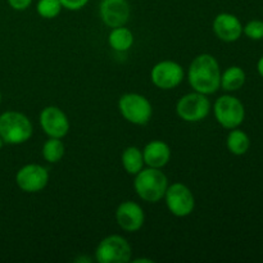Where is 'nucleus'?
<instances>
[{
    "label": "nucleus",
    "mask_w": 263,
    "mask_h": 263,
    "mask_svg": "<svg viewBox=\"0 0 263 263\" xmlns=\"http://www.w3.org/2000/svg\"><path fill=\"white\" fill-rule=\"evenodd\" d=\"M187 80L194 91L204 95L215 94L220 89L221 80V69L217 59L207 53L195 57L189 66Z\"/></svg>",
    "instance_id": "1"
},
{
    "label": "nucleus",
    "mask_w": 263,
    "mask_h": 263,
    "mask_svg": "<svg viewBox=\"0 0 263 263\" xmlns=\"http://www.w3.org/2000/svg\"><path fill=\"white\" fill-rule=\"evenodd\" d=\"M168 187V179L162 168H143L135 175L134 189L140 199L148 203H157L163 199Z\"/></svg>",
    "instance_id": "2"
},
{
    "label": "nucleus",
    "mask_w": 263,
    "mask_h": 263,
    "mask_svg": "<svg viewBox=\"0 0 263 263\" xmlns=\"http://www.w3.org/2000/svg\"><path fill=\"white\" fill-rule=\"evenodd\" d=\"M32 133V122L23 113L7 110L0 115V138L4 144L20 145L30 140Z\"/></svg>",
    "instance_id": "3"
},
{
    "label": "nucleus",
    "mask_w": 263,
    "mask_h": 263,
    "mask_svg": "<svg viewBox=\"0 0 263 263\" xmlns=\"http://www.w3.org/2000/svg\"><path fill=\"white\" fill-rule=\"evenodd\" d=\"M118 109L127 122L136 126L146 125L153 115L151 102L138 92L123 94L118 100Z\"/></svg>",
    "instance_id": "4"
},
{
    "label": "nucleus",
    "mask_w": 263,
    "mask_h": 263,
    "mask_svg": "<svg viewBox=\"0 0 263 263\" xmlns=\"http://www.w3.org/2000/svg\"><path fill=\"white\" fill-rule=\"evenodd\" d=\"M131 256L130 243L121 235L107 236L95 249V259L99 263H127Z\"/></svg>",
    "instance_id": "5"
},
{
    "label": "nucleus",
    "mask_w": 263,
    "mask_h": 263,
    "mask_svg": "<svg viewBox=\"0 0 263 263\" xmlns=\"http://www.w3.org/2000/svg\"><path fill=\"white\" fill-rule=\"evenodd\" d=\"M213 113L217 122L228 130L239 127L246 118L243 103L233 95H222L218 98L213 105Z\"/></svg>",
    "instance_id": "6"
},
{
    "label": "nucleus",
    "mask_w": 263,
    "mask_h": 263,
    "mask_svg": "<svg viewBox=\"0 0 263 263\" xmlns=\"http://www.w3.org/2000/svg\"><path fill=\"white\" fill-rule=\"evenodd\" d=\"M211 112V102L207 95L202 92H189L179 99L176 113L185 122H200L205 120Z\"/></svg>",
    "instance_id": "7"
},
{
    "label": "nucleus",
    "mask_w": 263,
    "mask_h": 263,
    "mask_svg": "<svg viewBox=\"0 0 263 263\" xmlns=\"http://www.w3.org/2000/svg\"><path fill=\"white\" fill-rule=\"evenodd\" d=\"M163 198L168 211L176 217H186L192 215L195 208V198L193 192L181 182L168 185Z\"/></svg>",
    "instance_id": "8"
},
{
    "label": "nucleus",
    "mask_w": 263,
    "mask_h": 263,
    "mask_svg": "<svg viewBox=\"0 0 263 263\" xmlns=\"http://www.w3.org/2000/svg\"><path fill=\"white\" fill-rule=\"evenodd\" d=\"M184 68L174 61L158 62L151 72V80L153 85L162 90H171L177 87L184 80Z\"/></svg>",
    "instance_id": "9"
},
{
    "label": "nucleus",
    "mask_w": 263,
    "mask_h": 263,
    "mask_svg": "<svg viewBox=\"0 0 263 263\" xmlns=\"http://www.w3.org/2000/svg\"><path fill=\"white\" fill-rule=\"evenodd\" d=\"M18 187L25 193H39L49 182V171L41 164L30 163L21 167L15 175Z\"/></svg>",
    "instance_id": "10"
},
{
    "label": "nucleus",
    "mask_w": 263,
    "mask_h": 263,
    "mask_svg": "<svg viewBox=\"0 0 263 263\" xmlns=\"http://www.w3.org/2000/svg\"><path fill=\"white\" fill-rule=\"evenodd\" d=\"M40 125L49 138L62 139L69 131L68 117L61 108L55 105H48L41 110Z\"/></svg>",
    "instance_id": "11"
},
{
    "label": "nucleus",
    "mask_w": 263,
    "mask_h": 263,
    "mask_svg": "<svg viewBox=\"0 0 263 263\" xmlns=\"http://www.w3.org/2000/svg\"><path fill=\"white\" fill-rule=\"evenodd\" d=\"M99 13L108 27H121L130 20L131 8L127 0H102Z\"/></svg>",
    "instance_id": "12"
},
{
    "label": "nucleus",
    "mask_w": 263,
    "mask_h": 263,
    "mask_svg": "<svg viewBox=\"0 0 263 263\" xmlns=\"http://www.w3.org/2000/svg\"><path fill=\"white\" fill-rule=\"evenodd\" d=\"M116 221L122 230L135 233L143 228L145 215L143 208L138 203L126 200L121 203L116 210Z\"/></svg>",
    "instance_id": "13"
},
{
    "label": "nucleus",
    "mask_w": 263,
    "mask_h": 263,
    "mask_svg": "<svg viewBox=\"0 0 263 263\" xmlns=\"http://www.w3.org/2000/svg\"><path fill=\"white\" fill-rule=\"evenodd\" d=\"M212 27L216 36L225 43L239 40L243 33V25L239 18L231 13H220L216 15Z\"/></svg>",
    "instance_id": "14"
},
{
    "label": "nucleus",
    "mask_w": 263,
    "mask_h": 263,
    "mask_svg": "<svg viewBox=\"0 0 263 263\" xmlns=\"http://www.w3.org/2000/svg\"><path fill=\"white\" fill-rule=\"evenodd\" d=\"M144 163L152 168H163L171 159V148L166 141L152 140L143 149Z\"/></svg>",
    "instance_id": "15"
},
{
    "label": "nucleus",
    "mask_w": 263,
    "mask_h": 263,
    "mask_svg": "<svg viewBox=\"0 0 263 263\" xmlns=\"http://www.w3.org/2000/svg\"><path fill=\"white\" fill-rule=\"evenodd\" d=\"M244 84H246V72L241 67L231 66L221 72L220 87L225 91H236L241 89Z\"/></svg>",
    "instance_id": "16"
},
{
    "label": "nucleus",
    "mask_w": 263,
    "mask_h": 263,
    "mask_svg": "<svg viewBox=\"0 0 263 263\" xmlns=\"http://www.w3.org/2000/svg\"><path fill=\"white\" fill-rule=\"evenodd\" d=\"M121 162L125 168V171L128 175H134L135 176L138 172H140L144 168V158H143V151L139 149L138 146H127L123 151L122 157H121Z\"/></svg>",
    "instance_id": "17"
},
{
    "label": "nucleus",
    "mask_w": 263,
    "mask_h": 263,
    "mask_svg": "<svg viewBox=\"0 0 263 263\" xmlns=\"http://www.w3.org/2000/svg\"><path fill=\"white\" fill-rule=\"evenodd\" d=\"M110 48L116 51H127L134 44V33L125 26L113 27L108 36Z\"/></svg>",
    "instance_id": "18"
},
{
    "label": "nucleus",
    "mask_w": 263,
    "mask_h": 263,
    "mask_svg": "<svg viewBox=\"0 0 263 263\" xmlns=\"http://www.w3.org/2000/svg\"><path fill=\"white\" fill-rule=\"evenodd\" d=\"M226 146L229 152L234 156H243L249 151L251 146V139L244 131L238 130V127L233 128L229 133L228 139H226Z\"/></svg>",
    "instance_id": "19"
},
{
    "label": "nucleus",
    "mask_w": 263,
    "mask_h": 263,
    "mask_svg": "<svg viewBox=\"0 0 263 263\" xmlns=\"http://www.w3.org/2000/svg\"><path fill=\"white\" fill-rule=\"evenodd\" d=\"M64 144L58 138H49L43 145V158L48 163H58L64 156Z\"/></svg>",
    "instance_id": "20"
},
{
    "label": "nucleus",
    "mask_w": 263,
    "mask_h": 263,
    "mask_svg": "<svg viewBox=\"0 0 263 263\" xmlns=\"http://www.w3.org/2000/svg\"><path fill=\"white\" fill-rule=\"evenodd\" d=\"M63 9L59 0H39L36 4V10L39 15L45 20H53Z\"/></svg>",
    "instance_id": "21"
},
{
    "label": "nucleus",
    "mask_w": 263,
    "mask_h": 263,
    "mask_svg": "<svg viewBox=\"0 0 263 263\" xmlns=\"http://www.w3.org/2000/svg\"><path fill=\"white\" fill-rule=\"evenodd\" d=\"M243 32L252 40H262L263 39V21L253 20L243 27Z\"/></svg>",
    "instance_id": "22"
},
{
    "label": "nucleus",
    "mask_w": 263,
    "mask_h": 263,
    "mask_svg": "<svg viewBox=\"0 0 263 263\" xmlns=\"http://www.w3.org/2000/svg\"><path fill=\"white\" fill-rule=\"evenodd\" d=\"M59 2L64 9L76 12V10L82 9L89 3V0H59Z\"/></svg>",
    "instance_id": "23"
},
{
    "label": "nucleus",
    "mask_w": 263,
    "mask_h": 263,
    "mask_svg": "<svg viewBox=\"0 0 263 263\" xmlns=\"http://www.w3.org/2000/svg\"><path fill=\"white\" fill-rule=\"evenodd\" d=\"M8 4L10 5V8L18 12H22L30 8V5L32 4V0H8Z\"/></svg>",
    "instance_id": "24"
},
{
    "label": "nucleus",
    "mask_w": 263,
    "mask_h": 263,
    "mask_svg": "<svg viewBox=\"0 0 263 263\" xmlns=\"http://www.w3.org/2000/svg\"><path fill=\"white\" fill-rule=\"evenodd\" d=\"M257 69H258L259 74L263 77V57L261 59L258 61V63H257Z\"/></svg>",
    "instance_id": "25"
},
{
    "label": "nucleus",
    "mask_w": 263,
    "mask_h": 263,
    "mask_svg": "<svg viewBox=\"0 0 263 263\" xmlns=\"http://www.w3.org/2000/svg\"><path fill=\"white\" fill-rule=\"evenodd\" d=\"M134 262H149V263H152L153 261H152V259H144V258H141V259H135V261Z\"/></svg>",
    "instance_id": "26"
},
{
    "label": "nucleus",
    "mask_w": 263,
    "mask_h": 263,
    "mask_svg": "<svg viewBox=\"0 0 263 263\" xmlns=\"http://www.w3.org/2000/svg\"><path fill=\"white\" fill-rule=\"evenodd\" d=\"M3 145H4V141H3V139L0 138V149L3 148Z\"/></svg>",
    "instance_id": "27"
},
{
    "label": "nucleus",
    "mask_w": 263,
    "mask_h": 263,
    "mask_svg": "<svg viewBox=\"0 0 263 263\" xmlns=\"http://www.w3.org/2000/svg\"><path fill=\"white\" fill-rule=\"evenodd\" d=\"M0 103H2V92H0Z\"/></svg>",
    "instance_id": "28"
}]
</instances>
